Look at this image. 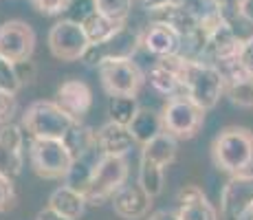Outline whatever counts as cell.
Here are the masks:
<instances>
[{
  "instance_id": "obj_5",
  "label": "cell",
  "mask_w": 253,
  "mask_h": 220,
  "mask_svg": "<svg viewBox=\"0 0 253 220\" xmlns=\"http://www.w3.org/2000/svg\"><path fill=\"white\" fill-rule=\"evenodd\" d=\"M205 112L196 101H192L185 92H178L174 97H168L163 110H161V121L163 130L169 132L176 139H194L201 132L205 124Z\"/></svg>"
},
{
  "instance_id": "obj_15",
  "label": "cell",
  "mask_w": 253,
  "mask_h": 220,
  "mask_svg": "<svg viewBox=\"0 0 253 220\" xmlns=\"http://www.w3.org/2000/svg\"><path fill=\"white\" fill-rule=\"evenodd\" d=\"M240 46H242V42L238 40L229 31V27H225V22H222V27H218L216 31L207 38L198 60L207 62V64H213V66H222L231 60H238Z\"/></svg>"
},
{
  "instance_id": "obj_25",
  "label": "cell",
  "mask_w": 253,
  "mask_h": 220,
  "mask_svg": "<svg viewBox=\"0 0 253 220\" xmlns=\"http://www.w3.org/2000/svg\"><path fill=\"white\" fill-rule=\"evenodd\" d=\"M130 132H132L134 141L139 145L148 143L150 139H154L157 134L163 132V121H161V112H154L150 108H139L134 119L130 121Z\"/></svg>"
},
{
  "instance_id": "obj_36",
  "label": "cell",
  "mask_w": 253,
  "mask_h": 220,
  "mask_svg": "<svg viewBox=\"0 0 253 220\" xmlns=\"http://www.w3.org/2000/svg\"><path fill=\"white\" fill-rule=\"evenodd\" d=\"M16 73H18V80H20V84H29V82H33V77H36V64H33L31 60H24V62H18L16 64Z\"/></svg>"
},
{
  "instance_id": "obj_39",
  "label": "cell",
  "mask_w": 253,
  "mask_h": 220,
  "mask_svg": "<svg viewBox=\"0 0 253 220\" xmlns=\"http://www.w3.org/2000/svg\"><path fill=\"white\" fill-rule=\"evenodd\" d=\"M169 2H176V0H141V4H143L145 11H154V9L163 7V4H169Z\"/></svg>"
},
{
  "instance_id": "obj_27",
  "label": "cell",
  "mask_w": 253,
  "mask_h": 220,
  "mask_svg": "<svg viewBox=\"0 0 253 220\" xmlns=\"http://www.w3.org/2000/svg\"><path fill=\"white\" fill-rule=\"evenodd\" d=\"M137 183L152 198H157L163 192V183H165V168L152 163L148 159H139V180Z\"/></svg>"
},
{
  "instance_id": "obj_31",
  "label": "cell",
  "mask_w": 253,
  "mask_h": 220,
  "mask_svg": "<svg viewBox=\"0 0 253 220\" xmlns=\"http://www.w3.org/2000/svg\"><path fill=\"white\" fill-rule=\"evenodd\" d=\"M20 80H18V73H16V64L9 62L7 57L0 55V88L9 92H18L20 90Z\"/></svg>"
},
{
  "instance_id": "obj_37",
  "label": "cell",
  "mask_w": 253,
  "mask_h": 220,
  "mask_svg": "<svg viewBox=\"0 0 253 220\" xmlns=\"http://www.w3.org/2000/svg\"><path fill=\"white\" fill-rule=\"evenodd\" d=\"M36 220H69V218L62 216V214H57L53 207H44L42 212H38Z\"/></svg>"
},
{
  "instance_id": "obj_40",
  "label": "cell",
  "mask_w": 253,
  "mask_h": 220,
  "mask_svg": "<svg viewBox=\"0 0 253 220\" xmlns=\"http://www.w3.org/2000/svg\"><path fill=\"white\" fill-rule=\"evenodd\" d=\"M148 220H178V216L174 212H168V209H161V212L150 214Z\"/></svg>"
},
{
  "instance_id": "obj_29",
  "label": "cell",
  "mask_w": 253,
  "mask_h": 220,
  "mask_svg": "<svg viewBox=\"0 0 253 220\" xmlns=\"http://www.w3.org/2000/svg\"><path fill=\"white\" fill-rule=\"evenodd\" d=\"M64 141H66V145L71 148L73 156H80V154L88 152V150H92V148H97L95 130L82 126V121H77V124L69 130V134L64 136Z\"/></svg>"
},
{
  "instance_id": "obj_4",
  "label": "cell",
  "mask_w": 253,
  "mask_h": 220,
  "mask_svg": "<svg viewBox=\"0 0 253 220\" xmlns=\"http://www.w3.org/2000/svg\"><path fill=\"white\" fill-rule=\"evenodd\" d=\"M73 152L64 139H31L29 145V161L31 168L40 178L60 180L66 178L71 165Z\"/></svg>"
},
{
  "instance_id": "obj_21",
  "label": "cell",
  "mask_w": 253,
  "mask_h": 220,
  "mask_svg": "<svg viewBox=\"0 0 253 220\" xmlns=\"http://www.w3.org/2000/svg\"><path fill=\"white\" fill-rule=\"evenodd\" d=\"M86 205H88V200L82 192H77V189H73L71 185H62V187H57L55 192L51 194V198H48V207H53L57 214H62V216H66L69 220H80L84 216V209Z\"/></svg>"
},
{
  "instance_id": "obj_20",
  "label": "cell",
  "mask_w": 253,
  "mask_h": 220,
  "mask_svg": "<svg viewBox=\"0 0 253 220\" xmlns=\"http://www.w3.org/2000/svg\"><path fill=\"white\" fill-rule=\"evenodd\" d=\"M80 22H82V27H84L90 44H101V42L110 40V38L117 36V33L126 27L124 20H115V18L97 11V9H92L90 13H86Z\"/></svg>"
},
{
  "instance_id": "obj_38",
  "label": "cell",
  "mask_w": 253,
  "mask_h": 220,
  "mask_svg": "<svg viewBox=\"0 0 253 220\" xmlns=\"http://www.w3.org/2000/svg\"><path fill=\"white\" fill-rule=\"evenodd\" d=\"M218 9H231V7H247L251 0H213Z\"/></svg>"
},
{
  "instance_id": "obj_8",
  "label": "cell",
  "mask_w": 253,
  "mask_h": 220,
  "mask_svg": "<svg viewBox=\"0 0 253 220\" xmlns=\"http://www.w3.org/2000/svg\"><path fill=\"white\" fill-rule=\"evenodd\" d=\"M48 48H51L53 57L62 62H77L84 57V53L88 51L90 42L88 36H86L84 27H82L80 20H60L51 27L48 31Z\"/></svg>"
},
{
  "instance_id": "obj_19",
  "label": "cell",
  "mask_w": 253,
  "mask_h": 220,
  "mask_svg": "<svg viewBox=\"0 0 253 220\" xmlns=\"http://www.w3.org/2000/svg\"><path fill=\"white\" fill-rule=\"evenodd\" d=\"M95 139L101 154H113V156H126L128 152H132V148L137 145L128 126L115 124V121H108L99 130H95Z\"/></svg>"
},
{
  "instance_id": "obj_28",
  "label": "cell",
  "mask_w": 253,
  "mask_h": 220,
  "mask_svg": "<svg viewBox=\"0 0 253 220\" xmlns=\"http://www.w3.org/2000/svg\"><path fill=\"white\" fill-rule=\"evenodd\" d=\"M137 110H139L137 97L115 95V97H110V101H108V115H110V121H115V124L130 126V121L134 119Z\"/></svg>"
},
{
  "instance_id": "obj_32",
  "label": "cell",
  "mask_w": 253,
  "mask_h": 220,
  "mask_svg": "<svg viewBox=\"0 0 253 220\" xmlns=\"http://www.w3.org/2000/svg\"><path fill=\"white\" fill-rule=\"evenodd\" d=\"M18 112V99L16 92H9L0 88V126L11 124V119Z\"/></svg>"
},
{
  "instance_id": "obj_2",
  "label": "cell",
  "mask_w": 253,
  "mask_h": 220,
  "mask_svg": "<svg viewBox=\"0 0 253 220\" xmlns=\"http://www.w3.org/2000/svg\"><path fill=\"white\" fill-rule=\"evenodd\" d=\"M211 159L220 172L236 176L253 168V132L240 126L220 130L211 143Z\"/></svg>"
},
{
  "instance_id": "obj_11",
  "label": "cell",
  "mask_w": 253,
  "mask_h": 220,
  "mask_svg": "<svg viewBox=\"0 0 253 220\" xmlns=\"http://www.w3.org/2000/svg\"><path fill=\"white\" fill-rule=\"evenodd\" d=\"M139 48H141V33L124 27L117 36L110 38V40H106L101 44H90L88 51L82 57V62H84L86 66L97 68L99 62L110 60V57H132Z\"/></svg>"
},
{
  "instance_id": "obj_14",
  "label": "cell",
  "mask_w": 253,
  "mask_h": 220,
  "mask_svg": "<svg viewBox=\"0 0 253 220\" xmlns=\"http://www.w3.org/2000/svg\"><path fill=\"white\" fill-rule=\"evenodd\" d=\"M55 101L66 115H71L75 121H82L90 112L92 90H90V86L82 80H66L57 88Z\"/></svg>"
},
{
  "instance_id": "obj_33",
  "label": "cell",
  "mask_w": 253,
  "mask_h": 220,
  "mask_svg": "<svg viewBox=\"0 0 253 220\" xmlns=\"http://www.w3.org/2000/svg\"><path fill=\"white\" fill-rule=\"evenodd\" d=\"M31 4L42 16H62L64 11H69L73 0H31Z\"/></svg>"
},
{
  "instance_id": "obj_26",
  "label": "cell",
  "mask_w": 253,
  "mask_h": 220,
  "mask_svg": "<svg viewBox=\"0 0 253 220\" xmlns=\"http://www.w3.org/2000/svg\"><path fill=\"white\" fill-rule=\"evenodd\" d=\"M225 27L238 38L240 42H247L253 38V16L247 11V7H231V9H218Z\"/></svg>"
},
{
  "instance_id": "obj_41",
  "label": "cell",
  "mask_w": 253,
  "mask_h": 220,
  "mask_svg": "<svg viewBox=\"0 0 253 220\" xmlns=\"http://www.w3.org/2000/svg\"><path fill=\"white\" fill-rule=\"evenodd\" d=\"M249 218H253V209H251V216H249Z\"/></svg>"
},
{
  "instance_id": "obj_12",
  "label": "cell",
  "mask_w": 253,
  "mask_h": 220,
  "mask_svg": "<svg viewBox=\"0 0 253 220\" xmlns=\"http://www.w3.org/2000/svg\"><path fill=\"white\" fill-rule=\"evenodd\" d=\"M24 165V132L22 126H0V174L16 178Z\"/></svg>"
},
{
  "instance_id": "obj_17",
  "label": "cell",
  "mask_w": 253,
  "mask_h": 220,
  "mask_svg": "<svg viewBox=\"0 0 253 220\" xmlns=\"http://www.w3.org/2000/svg\"><path fill=\"white\" fill-rule=\"evenodd\" d=\"M141 48H145L157 60L159 57L176 55L181 51V36L163 22H150L145 27V31L141 33Z\"/></svg>"
},
{
  "instance_id": "obj_24",
  "label": "cell",
  "mask_w": 253,
  "mask_h": 220,
  "mask_svg": "<svg viewBox=\"0 0 253 220\" xmlns=\"http://www.w3.org/2000/svg\"><path fill=\"white\" fill-rule=\"evenodd\" d=\"M145 82L163 97H174L181 90V80H178L176 71L172 66H168L163 60H157L154 66L145 73Z\"/></svg>"
},
{
  "instance_id": "obj_23",
  "label": "cell",
  "mask_w": 253,
  "mask_h": 220,
  "mask_svg": "<svg viewBox=\"0 0 253 220\" xmlns=\"http://www.w3.org/2000/svg\"><path fill=\"white\" fill-rule=\"evenodd\" d=\"M99 156H101L99 148H92V150H88V152L75 156L69 174H66V178H64V183L71 185V187L77 189V192L84 194L86 189H88V185H90L92 172H95V165H97V161H99Z\"/></svg>"
},
{
  "instance_id": "obj_22",
  "label": "cell",
  "mask_w": 253,
  "mask_h": 220,
  "mask_svg": "<svg viewBox=\"0 0 253 220\" xmlns=\"http://www.w3.org/2000/svg\"><path fill=\"white\" fill-rule=\"evenodd\" d=\"M176 136H172L169 132H161L157 134L154 139H150L148 143L141 145V159H148L152 163L161 165V168H168V165L174 163L178 152V143H176Z\"/></svg>"
},
{
  "instance_id": "obj_18",
  "label": "cell",
  "mask_w": 253,
  "mask_h": 220,
  "mask_svg": "<svg viewBox=\"0 0 253 220\" xmlns=\"http://www.w3.org/2000/svg\"><path fill=\"white\" fill-rule=\"evenodd\" d=\"M178 220H218V209L198 185H185L178 192Z\"/></svg>"
},
{
  "instance_id": "obj_13",
  "label": "cell",
  "mask_w": 253,
  "mask_h": 220,
  "mask_svg": "<svg viewBox=\"0 0 253 220\" xmlns=\"http://www.w3.org/2000/svg\"><path fill=\"white\" fill-rule=\"evenodd\" d=\"M113 209L124 220H143L152 212V196L139 183H124L113 198Z\"/></svg>"
},
{
  "instance_id": "obj_34",
  "label": "cell",
  "mask_w": 253,
  "mask_h": 220,
  "mask_svg": "<svg viewBox=\"0 0 253 220\" xmlns=\"http://www.w3.org/2000/svg\"><path fill=\"white\" fill-rule=\"evenodd\" d=\"M16 200V189H13V178L0 174V214L7 212Z\"/></svg>"
},
{
  "instance_id": "obj_7",
  "label": "cell",
  "mask_w": 253,
  "mask_h": 220,
  "mask_svg": "<svg viewBox=\"0 0 253 220\" xmlns=\"http://www.w3.org/2000/svg\"><path fill=\"white\" fill-rule=\"evenodd\" d=\"M97 75H99L104 90L110 97L115 95L137 97L145 82V75L132 62V57H110V60L99 62L97 64Z\"/></svg>"
},
{
  "instance_id": "obj_9",
  "label": "cell",
  "mask_w": 253,
  "mask_h": 220,
  "mask_svg": "<svg viewBox=\"0 0 253 220\" xmlns=\"http://www.w3.org/2000/svg\"><path fill=\"white\" fill-rule=\"evenodd\" d=\"M253 209V174H236L227 180L220 194L222 220H247Z\"/></svg>"
},
{
  "instance_id": "obj_3",
  "label": "cell",
  "mask_w": 253,
  "mask_h": 220,
  "mask_svg": "<svg viewBox=\"0 0 253 220\" xmlns=\"http://www.w3.org/2000/svg\"><path fill=\"white\" fill-rule=\"evenodd\" d=\"M77 121L57 106V101H33L22 112V130L29 132L31 139H64Z\"/></svg>"
},
{
  "instance_id": "obj_10",
  "label": "cell",
  "mask_w": 253,
  "mask_h": 220,
  "mask_svg": "<svg viewBox=\"0 0 253 220\" xmlns=\"http://www.w3.org/2000/svg\"><path fill=\"white\" fill-rule=\"evenodd\" d=\"M36 51V31L24 20H7L0 24V55L9 62L31 60Z\"/></svg>"
},
{
  "instance_id": "obj_6",
  "label": "cell",
  "mask_w": 253,
  "mask_h": 220,
  "mask_svg": "<svg viewBox=\"0 0 253 220\" xmlns=\"http://www.w3.org/2000/svg\"><path fill=\"white\" fill-rule=\"evenodd\" d=\"M126 180H128V161H126V156L101 154L84 196L88 200V205H101L113 198L117 189Z\"/></svg>"
},
{
  "instance_id": "obj_1",
  "label": "cell",
  "mask_w": 253,
  "mask_h": 220,
  "mask_svg": "<svg viewBox=\"0 0 253 220\" xmlns=\"http://www.w3.org/2000/svg\"><path fill=\"white\" fill-rule=\"evenodd\" d=\"M159 60H163L165 64L176 71L178 80H181V90L189 99L196 101L203 110L216 108L220 97L225 95V77H222L220 68L201 60L183 57L181 53L159 57Z\"/></svg>"
},
{
  "instance_id": "obj_30",
  "label": "cell",
  "mask_w": 253,
  "mask_h": 220,
  "mask_svg": "<svg viewBox=\"0 0 253 220\" xmlns=\"http://www.w3.org/2000/svg\"><path fill=\"white\" fill-rule=\"evenodd\" d=\"M92 4H95L97 11L124 22L130 16V9H132V0H92Z\"/></svg>"
},
{
  "instance_id": "obj_16",
  "label": "cell",
  "mask_w": 253,
  "mask_h": 220,
  "mask_svg": "<svg viewBox=\"0 0 253 220\" xmlns=\"http://www.w3.org/2000/svg\"><path fill=\"white\" fill-rule=\"evenodd\" d=\"M150 22H163L172 27L181 38H189L198 31V13L192 7L176 0V2L163 4V7L150 11Z\"/></svg>"
},
{
  "instance_id": "obj_35",
  "label": "cell",
  "mask_w": 253,
  "mask_h": 220,
  "mask_svg": "<svg viewBox=\"0 0 253 220\" xmlns=\"http://www.w3.org/2000/svg\"><path fill=\"white\" fill-rule=\"evenodd\" d=\"M238 62H240V66L245 68L249 75H253V38L242 42L240 53H238Z\"/></svg>"
}]
</instances>
